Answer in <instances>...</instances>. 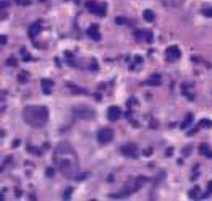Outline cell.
Instances as JSON below:
<instances>
[{
    "mask_svg": "<svg viewBox=\"0 0 212 201\" xmlns=\"http://www.w3.org/2000/svg\"><path fill=\"white\" fill-rule=\"evenodd\" d=\"M54 162H55V166H57V169L65 177H75L76 175L78 159H76V152H75L73 146H71L70 143L63 141L55 148Z\"/></svg>",
    "mask_w": 212,
    "mask_h": 201,
    "instance_id": "1",
    "label": "cell"
},
{
    "mask_svg": "<svg viewBox=\"0 0 212 201\" xmlns=\"http://www.w3.org/2000/svg\"><path fill=\"white\" fill-rule=\"evenodd\" d=\"M23 120L34 128H41L49 120V110L46 106H26L23 109Z\"/></svg>",
    "mask_w": 212,
    "mask_h": 201,
    "instance_id": "2",
    "label": "cell"
},
{
    "mask_svg": "<svg viewBox=\"0 0 212 201\" xmlns=\"http://www.w3.org/2000/svg\"><path fill=\"white\" fill-rule=\"evenodd\" d=\"M86 7H87V10H89L91 13L97 15V16H105V11H107V5H105V3H93V2H89Z\"/></svg>",
    "mask_w": 212,
    "mask_h": 201,
    "instance_id": "3",
    "label": "cell"
},
{
    "mask_svg": "<svg viewBox=\"0 0 212 201\" xmlns=\"http://www.w3.org/2000/svg\"><path fill=\"white\" fill-rule=\"evenodd\" d=\"M113 140V131L110 128H102V130L97 131V141L101 144H105V143H110Z\"/></svg>",
    "mask_w": 212,
    "mask_h": 201,
    "instance_id": "4",
    "label": "cell"
},
{
    "mask_svg": "<svg viewBox=\"0 0 212 201\" xmlns=\"http://www.w3.org/2000/svg\"><path fill=\"white\" fill-rule=\"evenodd\" d=\"M75 114H76L79 118H94L96 117V112L93 109H89V107H86V106L76 107V109H75Z\"/></svg>",
    "mask_w": 212,
    "mask_h": 201,
    "instance_id": "5",
    "label": "cell"
},
{
    "mask_svg": "<svg viewBox=\"0 0 212 201\" xmlns=\"http://www.w3.org/2000/svg\"><path fill=\"white\" fill-rule=\"evenodd\" d=\"M120 152L128 156V158H136V156H138V148H136L134 144H125V146L120 148Z\"/></svg>",
    "mask_w": 212,
    "mask_h": 201,
    "instance_id": "6",
    "label": "cell"
},
{
    "mask_svg": "<svg viewBox=\"0 0 212 201\" xmlns=\"http://www.w3.org/2000/svg\"><path fill=\"white\" fill-rule=\"evenodd\" d=\"M180 49H178V46H170V47H167V50H165V58L167 60H177L180 58Z\"/></svg>",
    "mask_w": 212,
    "mask_h": 201,
    "instance_id": "7",
    "label": "cell"
},
{
    "mask_svg": "<svg viewBox=\"0 0 212 201\" xmlns=\"http://www.w3.org/2000/svg\"><path fill=\"white\" fill-rule=\"evenodd\" d=\"M107 117H109V120H112V122L118 120L120 117H122V110H120V107L110 106L109 109H107Z\"/></svg>",
    "mask_w": 212,
    "mask_h": 201,
    "instance_id": "8",
    "label": "cell"
},
{
    "mask_svg": "<svg viewBox=\"0 0 212 201\" xmlns=\"http://www.w3.org/2000/svg\"><path fill=\"white\" fill-rule=\"evenodd\" d=\"M134 36H136L138 39H143V41L152 42V33H151V31H146V29H136V31H134Z\"/></svg>",
    "mask_w": 212,
    "mask_h": 201,
    "instance_id": "9",
    "label": "cell"
},
{
    "mask_svg": "<svg viewBox=\"0 0 212 201\" xmlns=\"http://www.w3.org/2000/svg\"><path fill=\"white\" fill-rule=\"evenodd\" d=\"M87 36H89L93 41H101V33H99V26L97 25H94V26H91V28H87Z\"/></svg>",
    "mask_w": 212,
    "mask_h": 201,
    "instance_id": "10",
    "label": "cell"
},
{
    "mask_svg": "<svg viewBox=\"0 0 212 201\" xmlns=\"http://www.w3.org/2000/svg\"><path fill=\"white\" fill-rule=\"evenodd\" d=\"M41 31H42V25H41V23H34V25L29 26V29H28V34H29L31 39H34L36 36L41 33Z\"/></svg>",
    "mask_w": 212,
    "mask_h": 201,
    "instance_id": "11",
    "label": "cell"
},
{
    "mask_svg": "<svg viewBox=\"0 0 212 201\" xmlns=\"http://www.w3.org/2000/svg\"><path fill=\"white\" fill-rule=\"evenodd\" d=\"M162 83V78H160V75H152L151 78H147L144 84L146 86H159V84Z\"/></svg>",
    "mask_w": 212,
    "mask_h": 201,
    "instance_id": "12",
    "label": "cell"
},
{
    "mask_svg": "<svg viewBox=\"0 0 212 201\" xmlns=\"http://www.w3.org/2000/svg\"><path fill=\"white\" fill-rule=\"evenodd\" d=\"M41 86H42V91L46 92V94H50L52 88H54V81H50V80H42Z\"/></svg>",
    "mask_w": 212,
    "mask_h": 201,
    "instance_id": "13",
    "label": "cell"
},
{
    "mask_svg": "<svg viewBox=\"0 0 212 201\" xmlns=\"http://www.w3.org/2000/svg\"><path fill=\"white\" fill-rule=\"evenodd\" d=\"M199 151H201L204 156H207V158H212V151L209 149L207 144H201V146H199Z\"/></svg>",
    "mask_w": 212,
    "mask_h": 201,
    "instance_id": "14",
    "label": "cell"
},
{
    "mask_svg": "<svg viewBox=\"0 0 212 201\" xmlns=\"http://www.w3.org/2000/svg\"><path fill=\"white\" fill-rule=\"evenodd\" d=\"M191 122H193V114H188V115H186V120H183V123H181V128H183V130H185V128H188Z\"/></svg>",
    "mask_w": 212,
    "mask_h": 201,
    "instance_id": "15",
    "label": "cell"
},
{
    "mask_svg": "<svg viewBox=\"0 0 212 201\" xmlns=\"http://www.w3.org/2000/svg\"><path fill=\"white\" fill-rule=\"evenodd\" d=\"M143 16H144L146 21H154V11L152 10H146L144 13H143Z\"/></svg>",
    "mask_w": 212,
    "mask_h": 201,
    "instance_id": "16",
    "label": "cell"
},
{
    "mask_svg": "<svg viewBox=\"0 0 212 201\" xmlns=\"http://www.w3.org/2000/svg\"><path fill=\"white\" fill-rule=\"evenodd\" d=\"M199 193H201V190H199V187L191 188V191H190V198H199Z\"/></svg>",
    "mask_w": 212,
    "mask_h": 201,
    "instance_id": "17",
    "label": "cell"
},
{
    "mask_svg": "<svg viewBox=\"0 0 212 201\" xmlns=\"http://www.w3.org/2000/svg\"><path fill=\"white\" fill-rule=\"evenodd\" d=\"M198 125H199V127H207V128H212V122H211V120H207V118H202L201 122L198 123Z\"/></svg>",
    "mask_w": 212,
    "mask_h": 201,
    "instance_id": "18",
    "label": "cell"
},
{
    "mask_svg": "<svg viewBox=\"0 0 212 201\" xmlns=\"http://www.w3.org/2000/svg\"><path fill=\"white\" fill-rule=\"evenodd\" d=\"M18 80H19V83H26V81H28V73H25V71H23V73L19 75Z\"/></svg>",
    "mask_w": 212,
    "mask_h": 201,
    "instance_id": "19",
    "label": "cell"
},
{
    "mask_svg": "<svg viewBox=\"0 0 212 201\" xmlns=\"http://www.w3.org/2000/svg\"><path fill=\"white\" fill-rule=\"evenodd\" d=\"M211 193H212V182H211L209 185H207V191H206V193H204V195H202V198H207V196H209Z\"/></svg>",
    "mask_w": 212,
    "mask_h": 201,
    "instance_id": "20",
    "label": "cell"
},
{
    "mask_svg": "<svg viewBox=\"0 0 212 201\" xmlns=\"http://www.w3.org/2000/svg\"><path fill=\"white\" fill-rule=\"evenodd\" d=\"M115 23H117V25H123V23H126V20L123 16H117L115 18Z\"/></svg>",
    "mask_w": 212,
    "mask_h": 201,
    "instance_id": "21",
    "label": "cell"
},
{
    "mask_svg": "<svg viewBox=\"0 0 212 201\" xmlns=\"http://www.w3.org/2000/svg\"><path fill=\"white\" fill-rule=\"evenodd\" d=\"M190 152H191V146H186L185 149H183V154L185 156H190Z\"/></svg>",
    "mask_w": 212,
    "mask_h": 201,
    "instance_id": "22",
    "label": "cell"
},
{
    "mask_svg": "<svg viewBox=\"0 0 212 201\" xmlns=\"http://www.w3.org/2000/svg\"><path fill=\"white\" fill-rule=\"evenodd\" d=\"M70 195H71V188H68L65 191V195H63V198H70Z\"/></svg>",
    "mask_w": 212,
    "mask_h": 201,
    "instance_id": "23",
    "label": "cell"
},
{
    "mask_svg": "<svg viewBox=\"0 0 212 201\" xmlns=\"http://www.w3.org/2000/svg\"><path fill=\"white\" fill-rule=\"evenodd\" d=\"M204 15H206V16H212V8H209V10H204Z\"/></svg>",
    "mask_w": 212,
    "mask_h": 201,
    "instance_id": "24",
    "label": "cell"
},
{
    "mask_svg": "<svg viewBox=\"0 0 212 201\" xmlns=\"http://www.w3.org/2000/svg\"><path fill=\"white\" fill-rule=\"evenodd\" d=\"M0 42H2V46L7 44V36H0Z\"/></svg>",
    "mask_w": 212,
    "mask_h": 201,
    "instance_id": "25",
    "label": "cell"
},
{
    "mask_svg": "<svg viewBox=\"0 0 212 201\" xmlns=\"http://www.w3.org/2000/svg\"><path fill=\"white\" fill-rule=\"evenodd\" d=\"M172 152H173V148H169L167 149V156H172Z\"/></svg>",
    "mask_w": 212,
    "mask_h": 201,
    "instance_id": "26",
    "label": "cell"
},
{
    "mask_svg": "<svg viewBox=\"0 0 212 201\" xmlns=\"http://www.w3.org/2000/svg\"><path fill=\"white\" fill-rule=\"evenodd\" d=\"M151 151H152V149H147V151H144V156H147V158H149V156H151Z\"/></svg>",
    "mask_w": 212,
    "mask_h": 201,
    "instance_id": "27",
    "label": "cell"
}]
</instances>
